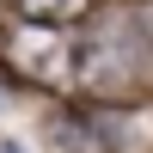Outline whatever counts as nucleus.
Wrapping results in <instances>:
<instances>
[{"mask_svg": "<svg viewBox=\"0 0 153 153\" xmlns=\"http://www.w3.org/2000/svg\"><path fill=\"white\" fill-rule=\"evenodd\" d=\"M0 61H6L19 80H37V86H55L61 74V61H68V37H61V25H37V19H25V25H6V37H0Z\"/></svg>", "mask_w": 153, "mask_h": 153, "instance_id": "obj_1", "label": "nucleus"}, {"mask_svg": "<svg viewBox=\"0 0 153 153\" xmlns=\"http://www.w3.org/2000/svg\"><path fill=\"white\" fill-rule=\"evenodd\" d=\"M68 6H80V0H25V19H37V25H61V19H68Z\"/></svg>", "mask_w": 153, "mask_h": 153, "instance_id": "obj_2", "label": "nucleus"}, {"mask_svg": "<svg viewBox=\"0 0 153 153\" xmlns=\"http://www.w3.org/2000/svg\"><path fill=\"white\" fill-rule=\"evenodd\" d=\"M0 153H25V147H19V141H0Z\"/></svg>", "mask_w": 153, "mask_h": 153, "instance_id": "obj_3", "label": "nucleus"}]
</instances>
